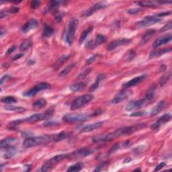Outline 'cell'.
Segmentation results:
<instances>
[{"instance_id":"obj_27","label":"cell","mask_w":172,"mask_h":172,"mask_svg":"<svg viewBox=\"0 0 172 172\" xmlns=\"http://www.w3.org/2000/svg\"><path fill=\"white\" fill-rule=\"evenodd\" d=\"M85 86H86V84L84 83V82H77V83H75L72 84L71 86H70L69 89L74 92H76V91H78L83 89Z\"/></svg>"},{"instance_id":"obj_1","label":"cell","mask_w":172,"mask_h":172,"mask_svg":"<svg viewBox=\"0 0 172 172\" xmlns=\"http://www.w3.org/2000/svg\"><path fill=\"white\" fill-rule=\"evenodd\" d=\"M53 141H56V134L55 135H45L26 138L23 143L24 148H30L41 145L46 144Z\"/></svg>"},{"instance_id":"obj_34","label":"cell","mask_w":172,"mask_h":172,"mask_svg":"<svg viewBox=\"0 0 172 172\" xmlns=\"http://www.w3.org/2000/svg\"><path fill=\"white\" fill-rule=\"evenodd\" d=\"M136 4L141 7H149V8H153L156 7L157 4H158L157 1H139L136 2Z\"/></svg>"},{"instance_id":"obj_54","label":"cell","mask_w":172,"mask_h":172,"mask_svg":"<svg viewBox=\"0 0 172 172\" xmlns=\"http://www.w3.org/2000/svg\"><path fill=\"white\" fill-rule=\"evenodd\" d=\"M6 34H7V30L3 27H1V30H0V36H1V38H3L4 35H6Z\"/></svg>"},{"instance_id":"obj_50","label":"cell","mask_w":172,"mask_h":172,"mask_svg":"<svg viewBox=\"0 0 172 172\" xmlns=\"http://www.w3.org/2000/svg\"><path fill=\"white\" fill-rule=\"evenodd\" d=\"M166 163H164V162H162V163H159L158 166H157L156 168H155V169H154V171H159V170H161V169H163L164 167H166Z\"/></svg>"},{"instance_id":"obj_14","label":"cell","mask_w":172,"mask_h":172,"mask_svg":"<svg viewBox=\"0 0 172 172\" xmlns=\"http://www.w3.org/2000/svg\"><path fill=\"white\" fill-rule=\"evenodd\" d=\"M39 26V22L36 19L32 18L30 19V20L25 24L22 27V32L24 33H28L30 32V30H34L35 28H36Z\"/></svg>"},{"instance_id":"obj_26","label":"cell","mask_w":172,"mask_h":172,"mask_svg":"<svg viewBox=\"0 0 172 172\" xmlns=\"http://www.w3.org/2000/svg\"><path fill=\"white\" fill-rule=\"evenodd\" d=\"M16 142V139L14 138H8L6 139H4L1 141V144H0V146H1V149H5V148L9 147V146H11L13 145L14 143Z\"/></svg>"},{"instance_id":"obj_30","label":"cell","mask_w":172,"mask_h":172,"mask_svg":"<svg viewBox=\"0 0 172 172\" xmlns=\"http://www.w3.org/2000/svg\"><path fill=\"white\" fill-rule=\"evenodd\" d=\"M92 30H93V27L90 26V27H88V28H86V29L85 30H84L83 32L81 33V36H80V39H79V41L80 44H81L82 42H83L86 39V38L88 37V36L89 34H90V32L92 31Z\"/></svg>"},{"instance_id":"obj_41","label":"cell","mask_w":172,"mask_h":172,"mask_svg":"<svg viewBox=\"0 0 172 172\" xmlns=\"http://www.w3.org/2000/svg\"><path fill=\"white\" fill-rule=\"evenodd\" d=\"M91 71H92V69L91 68H88V69H84L83 71H82L81 74H80L78 77H77V79H83L84 78H86L89 73H90Z\"/></svg>"},{"instance_id":"obj_45","label":"cell","mask_w":172,"mask_h":172,"mask_svg":"<svg viewBox=\"0 0 172 172\" xmlns=\"http://www.w3.org/2000/svg\"><path fill=\"white\" fill-rule=\"evenodd\" d=\"M142 11L141 8H131L127 9V13L131 14V15H136L138 13H140Z\"/></svg>"},{"instance_id":"obj_38","label":"cell","mask_w":172,"mask_h":172,"mask_svg":"<svg viewBox=\"0 0 172 172\" xmlns=\"http://www.w3.org/2000/svg\"><path fill=\"white\" fill-rule=\"evenodd\" d=\"M62 4L61 1H51L49 4V9L50 11H53L57 9L59 7L61 6V4Z\"/></svg>"},{"instance_id":"obj_35","label":"cell","mask_w":172,"mask_h":172,"mask_svg":"<svg viewBox=\"0 0 172 172\" xmlns=\"http://www.w3.org/2000/svg\"><path fill=\"white\" fill-rule=\"evenodd\" d=\"M75 65H76L75 63H72V64H71L69 66H67V67H66L65 69H63L62 71L60 73L59 76L60 77H64V76H66V75H67V74H69V73L71 71V70L74 69Z\"/></svg>"},{"instance_id":"obj_47","label":"cell","mask_w":172,"mask_h":172,"mask_svg":"<svg viewBox=\"0 0 172 172\" xmlns=\"http://www.w3.org/2000/svg\"><path fill=\"white\" fill-rule=\"evenodd\" d=\"M58 122H53V121H47L44 122L43 125L44 126H46V127H50V126H58L59 125Z\"/></svg>"},{"instance_id":"obj_5","label":"cell","mask_w":172,"mask_h":172,"mask_svg":"<svg viewBox=\"0 0 172 172\" xmlns=\"http://www.w3.org/2000/svg\"><path fill=\"white\" fill-rule=\"evenodd\" d=\"M91 114H67L63 117V121L67 123H75V122H84L90 118Z\"/></svg>"},{"instance_id":"obj_31","label":"cell","mask_w":172,"mask_h":172,"mask_svg":"<svg viewBox=\"0 0 172 172\" xmlns=\"http://www.w3.org/2000/svg\"><path fill=\"white\" fill-rule=\"evenodd\" d=\"M83 168V163H77L74 165L71 166L69 168L67 169V172H77L79 171L81 169Z\"/></svg>"},{"instance_id":"obj_49","label":"cell","mask_w":172,"mask_h":172,"mask_svg":"<svg viewBox=\"0 0 172 172\" xmlns=\"http://www.w3.org/2000/svg\"><path fill=\"white\" fill-rule=\"evenodd\" d=\"M40 4H41V1H38V0H34V1H31V4H30V7H31L32 9H36L39 8Z\"/></svg>"},{"instance_id":"obj_15","label":"cell","mask_w":172,"mask_h":172,"mask_svg":"<svg viewBox=\"0 0 172 172\" xmlns=\"http://www.w3.org/2000/svg\"><path fill=\"white\" fill-rule=\"evenodd\" d=\"M93 153L92 150L88 147H83L77 149L73 153L72 155L75 157H84Z\"/></svg>"},{"instance_id":"obj_2","label":"cell","mask_w":172,"mask_h":172,"mask_svg":"<svg viewBox=\"0 0 172 172\" xmlns=\"http://www.w3.org/2000/svg\"><path fill=\"white\" fill-rule=\"evenodd\" d=\"M54 111L53 110H49L44 113H42V114H33L32 116H30L27 118L22 119H19L17 121L11 122L10 124L11 126H16L19 124L25 123V122H39L44 121V120L49 119L51 116H53Z\"/></svg>"},{"instance_id":"obj_24","label":"cell","mask_w":172,"mask_h":172,"mask_svg":"<svg viewBox=\"0 0 172 172\" xmlns=\"http://www.w3.org/2000/svg\"><path fill=\"white\" fill-rule=\"evenodd\" d=\"M155 33V30H149L145 33V34L143 36L142 39H141V44H147L148 42L150 41L151 38Z\"/></svg>"},{"instance_id":"obj_39","label":"cell","mask_w":172,"mask_h":172,"mask_svg":"<svg viewBox=\"0 0 172 172\" xmlns=\"http://www.w3.org/2000/svg\"><path fill=\"white\" fill-rule=\"evenodd\" d=\"M32 42L30 41L29 39H26L22 42V44L20 46V50L21 51H26L31 46Z\"/></svg>"},{"instance_id":"obj_40","label":"cell","mask_w":172,"mask_h":172,"mask_svg":"<svg viewBox=\"0 0 172 172\" xmlns=\"http://www.w3.org/2000/svg\"><path fill=\"white\" fill-rule=\"evenodd\" d=\"M54 166H53V165L52 164L51 162H49L48 161L46 162V163H45L43 165V166H42L41 170V171H44V172L49 171L54 168Z\"/></svg>"},{"instance_id":"obj_11","label":"cell","mask_w":172,"mask_h":172,"mask_svg":"<svg viewBox=\"0 0 172 172\" xmlns=\"http://www.w3.org/2000/svg\"><path fill=\"white\" fill-rule=\"evenodd\" d=\"M171 39H172L171 34H168L165 35V36L159 37L157 39L155 40L153 43V47L154 49L159 48V46L168 43V42L171 41Z\"/></svg>"},{"instance_id":"obj_55","label":"cell","mask_w":172,"mask_h":172,"mask_svg":"<svg viewBox=\"0 0 172 172\" xmlns=\"http://www.w3.org/2000/svg\"><path fill=\"white\" fill-rule=\"evenodd\" d=\"M23 56H24V54H23V53H19V54H17V55H15V56H14L13 59H12V61H16V60H18V59H20V58L22 57Z\"/></svg>"},{"instance_id":"obj_3","label":"cell","mask_w":172,"mask_h":172,"mask_svg":"<svg viewBox=\"0 0 172 172\" xmlns=\"http://www.w3.org/2000/svg\"><path fill=\"white\" fill-rule=\"evenodd\" d=\"M79 21L77 18H74L69 21L68 24V27L67 31L65 32V39L67 43L69 45H71L74 41V37L75 32L78 28Z\"/></svg>"},{"instance_id":"obj_17","label":"cell","mask_w":172,"mask_h":172,"mask_svg":"<svg viewBox=\"0 0 172 172\" xmlns=\"http://www.w3.org/2000/svg\"><path fill=\"white\" fill-rule=\"evenodd\" d=\"M102 125H103V122H98L93 124H87V125L84 126L83 128L81 129V131H81V133H89V132H91L94 130H96V129H98Z\"/></svg>"},{"instance_id":"obj_13","label":"cell","mask_w":172,"mask_h":172,"mask_svg":"<svg viewBox=\"0 0 172 172\" xmlns=\"http://www.w3.org/2000/svg\"><path fill=\"white\" fill-rule=\"evenodd\" d=\"M146 77H147V75L146 74L136 77H135V78L132 79L131 80H130V81H128V82H126V83L122 85V88H123L124 89H126V88H131V87L135 86L138 84L141 83L143 81H144V80L146 79Z\"/></svg>"},{"instance_id":"obj_32","label":"cell","mask_w":172,"mask_h":172,"mask_svg":"<svg viewBox=\"0 0 172 172\" xmlns=\"http://www.w3.org/2000/svg\"><path fill=\"white\" fill-rule=\"evenodd\" d=\"M4 108L7 110H9V111L15 112H22L26 110L24 108L20 106H6L4 107Z\"/></svg>"},{"instance_id":"obj_56","label":"cell","mask_w":172,"mask_h":172,"mask_svg":"<svg viewBox=\"0 0 172 172\" xmlns=\"http://www.w3.org/2000/svg\"><path fill=\"white\" fill-rule=\"evenodd\" d=\"M16 46H13L10 47V48H9L8 50V51H7V55H9V54L12 53L13 52L16 50Z\"/></svg>"},{"instance_id":"obj_37","label":"cell","mask_w":172,"mask_h":172,"mask_svg":"<svg viewBox=\"0 0 172 172\" xmlns=\"http://www.w3.org/2000/svg\"><path fill=\"white\" fill-rule=\"evenodd\" d=\"M171 77V72H169L168 74L164 75L159 79V85L161 87H163L167 83H168L169 78Z\"/></svg>"},{"instance_id":"obj_7","label":"cell","mask_w":172,"mask_h":172,"mask_svg":"<svg viewBox=\"0 0 172 172\" xmlns=\"http://www.w3.org/2000/svg\"><path fill=\"white\" fill-rule=\"evenodd\" d=\"M51 88V85L45 83V82H43V83H40L34 87H33L32 88L30 89L29 91H28L25 93H24V96L25 97L28 98H32L34 97V96H36V94L40 92V91L42 90H45L49 88Z\"/></svg>"},{"instance_id":"obj_23","label":"cell","mask_w":172,"mask_h":172,"mask_svg":"<svg viewBox=\"0 0 172 172\" xmlns=\"http://www.w3.org/2000/svg\"><path fill=\"white\" fill-rule=\"evenodd\" d=\"M55 32V29L48 24H45L42 30V36L44 38H49Z\"/></svg>"},{"instance_id":"obj_21","label":"cell","mask_w":172,"mask_h":172,"mask_svg":"<svg viewBox=\"0 0 172 172\" xmlns=\"http://www.w3.org/2000/svg\"><path fill=\"white\" fill-rule=\"evenodd\" d=\"M171 51V48H165V49H160V50L154 51L150 53L149 58L152 59V58H154V57H157V56H160L164 55V54L168 53H169V52H170Z\"/></svg>"},{"instance_id":"obj_20","label":"cell","mask_w":172,"mask_h":172,"mask_svg":"<svg viewBox=\"0 0 172 172\" xmlns=\"http://www.w3.org/2000/svg\"><path fill=\"white\" fill-rule=\"evenodd\" d=\"M71 57L70 55H65L61 56L59 59L56 61L55 64L53 65V67L55 69H57L61 67L64 63H65L67 61L69 60V59Z\"/></svg>"},{"instance_id":"obj_60","label":"cell","mask_w":172,"mask_h":172,"mask_svg":"<svg viewBox=\"0 0 172 172\" xmlns=\"http://www.w3.org/2000/svg\"><path fill=\"white\" fill-rule=\"evenodd\" d=\"M141 171V169L140 168H138V169H135V171Z\"/></svg>"},{"instance_id":"obj_43","label":"cell","mask_w":172,"mask_h":172,"mask_svg":"<svg viewBox=\"0 0 172 172\" xmlns=\"http://www.w3.org/2000/svg\"><path fill=\"white\" fill-rule=\"evenodd\" d=\"M99 57H100V55H99V54H95V55L91 56V57H89L88 59H87L86 63L87 65L91 64V63H93L94 62V61L97 60Z\"/></svg>"},{"instance_id":"obj_46","label":"cell","mask_w":172,"mask_h":172,"mask_svg":"<svg viewBox=\"0 0 172 172\" xmlns=\"http://www.w3.org/2000/svg\"><path fill=\"white\" fill-rule=\"evenodd\" d=\"M147 114V112L146 111H140V112H135L132 113L131 116H135V117H140V116H144Z\"/></svg>"},{"instance_id":"obj_59","label":"cell","mask_w":172,"mask_h":172,"mask_svg":"<svg viewBox=\"0 0 172 172\" xmlns=\"http://www.w3.org/2000/svg\"><path fill=\"white\" fill-rule=\"evenodd\" d=\"M132 160V159L131 157H127L126 159H125L124 160V163H129V162H131V161Z\"/></svg>"},{"instance_id":"obj_9","label":"cell","mask_w":172,"mask_h":172,"mask_svg":"<svg viewBox=\"0 0 172 172\" xmlns=\"http://www.w3.org/2000/svg\"><path fill=\"white\" fill-rule=\"evenodd\" d=\"M107 6L108 5L106 4H105L104 2L101 1L97 2V3L93 4L91 8H89V9H87V10L84 11V13L82 14V16H83V17H88V16L92 15L93 13L96 12V11L100 10L101 9L106 8Z\"/></svg>"},{"instance_id":"obj_51","label":"cell","mask_w":172,"mask_h":172,"mask_svg":"<svg viewBox=\"0 0 172 172\" xmlns=\"http://www.w3.org/2000/svg\"><path fill=\"white\" fill-rule=\"evenodd\" d=\"M171 14V11H165V12H162V13H159L157 14V15H156L155 16H156L157 18H161V17H165V16H167L169 15V14Z\"/></svg>"},{"instance_id":"obj_18","label":"cell","mask_w":172,"mask_h":172,"mask_svg":"<svg viewBox=\"0 0 172 172\" xmlns=\"http://www.w3.org/2000/svg\"><path fill=\"white\" fill-rule=\"evenodd\" d=\"M106 75L104 74H101L100 75H98V76L97 77V78H96L95 82H94V83L91 85L90 88H89V92H91V91H94L96 90V89L99 88V86H100L101 82H102L103 80L106 79Z\"/></svg>"},{"instance_id":"obj_19","label":"cell","mask_w":172,"mask_h":172,"mask_svg":"<svg viewBox=\"0 0 172 172\" xmlns=\"http://www.w3.org/2000/svg\"><path fill=\"white\" fill-rule=\"evenodd\" d=\"M128 97V93L126 91H122L121 92L118 93L112 100V103L114 104L121 103L122 101L126 100Z\"/></svg>"},{"instance_id":"obj_42","label":"cell","mask_w":172,"mask_h":172,"mask_svg":"<svg viewBox=\"0 0 172 172\" xmlns=\"http://www.w3.org/2000/svg\"><path fill=\"white\" fill-rule=\"evenodd\" d=\"M136 56V51L135 50H131L128 52V53L126 54V55L125 56V59L127 61H131L134 59V58H135Z\"/></svg>"},{"instance_id":"obj_28","label":"cell","mask_w":172,"mask_h":172,"mask_svg":"<svg viewBox=\"0 0 172 172\" xmlns=\"http://www.w3.org/2000/svg\"><path fill=\"white\" fill-rule=\"evenodd\" d=\"M46 103L47 102L45 99H39L33 103V108L35 109H41V108L46 106Z\"/></svg>"},{"instance_id":"obj_36","label":"cell","mask_w":172,"mask_h":172,"mask_svg":"<svg viewBox=\"0 0 172 172\" xmlns=\"http://www.w3.org/2000/svg\"><path fill=\"white\" fill-rule=\"evenodd\" d=\"M1 102L4 103H7V104H11V103L17 102V100L14 96H6V97L1 98Z\"/></svg>"},{"instance_id":"obj_8","label":"cell","mask_w":172,"mask_h":172,"mask_svg":"<svg viewBox=\"0 0 172 172\" xmlns=\"http://www.w3.org/2000/svg\"><path fill=\"white\" fill-rule=\"evenodd\" d=\"M162 20L161 18H157L155 16H149L143 18L142 20L138 21V22H136V25L138 26V27H147L149 26H152L155 24L159 23Z\"/></svg>"},{"instance_id":"obj_16","label":"cell","mask_w":172,"mask_h":172,"mask_svg":"<svg viewBox=\"0 0 172 172\" xmlns=\"http://www.w3.org/2000/svg\"><path fill=\"white\" fill-rule=\"evenodd\" d=\"M5 150L6 151L4 153V158L7 159L14 157L18 152L17 148L14 145L9 146V147L5 148Z\"/></svg>"},{"instance_id":"obj_10","label":"cell","mask_w":172,"mask_h":172,"mask_svg":"<svg viewBox=\"0 0 172 172\" xmlns=\"http://www.w3.org/2000/svg\"><path fill=\"white\" fill-rule=\"evenodd\" d=\"M131 42V40L127 39H121L115 40V41H113L111 42H110L109 44H108L106 47L107 51H111L114 50L115 49H116L117 47H119L123 45H127V44H130Z\"/></svg>"},{"instance_id":"obj_12","label":"cell","mask_w":172,"mask_h":172,"mask_svg":"<svg viewBox=\"0 0 172 172\" xmlns=\"http://www.w3.org/2000/svg\"><path fill=\"white\" fill-rule=\"evenodd\" d=\"M171 118V116L170 114H164L162 116L159 118L158 120H157L155 123H153L151 126V128L152 129H153V130L158 129L161 125H163V124L168 122L169 121H170Z\"/></svg>"},{"instance_id":"obj_29","label":"cell","mask_w":172,"mask_h":172,"mask_svg":"<svg viewBox=\"0 0 172 172\" xmlns=\"http://www.w3.org/2000/svg\"><path fill=\"white\" fill-rule=\"evenodd\" d=\"M155 90H156V87L155 86H150V88L148 89L147 93H146L145 98H147L148 100L150 101V102L154 98Z\"/></svg>"},{"instance_id":"obj_53","label":"cell","mask_w":172,"mask_h":172,"mask_svg":"<svg viewBox=\"0 0 172 172\" xmlns=\"http://www.w3.org/2000/svg\"><path fill=\"white\" fill-rule=\"evenodd\" d=\"M63 19V15L60 13H59L57 14H56L55 16V20L57 22H61V20H62Z\"/></svg>"},{"instance_id":"obj_4","label":"cell","mask_w":172,"mask_h":172,"mask_svg":"<svg viewBox=\"0 0 172 172\" xmlns=\"http://www.w3.org/2000/svg\"><path fill=\"white\" fill-rule=\"evenodd\" d=\"M93 96L91 94H86V95L79 96L73 102L71 106V110H75L83 108L90 102L91 100H93Z\"/></svg>"},{"instance_id":"obj_44","label":"cell","mask_w":172,"mask_h":172,"mask_svg":"<svg viewBox=\"0 0 172 172\" xmlns=\"http://www.w3.org/2000/svg\"><path fill=\"white\" fill-rule=\"evenodd\" d=\"M121 143H116V144H115L111 148V149L109 150V152H108V153H109V154L114 153L115 152H116L117 151H118V149H120V148H121Z\"/></svg>"},{"instance_id":"obj_52","label":"cell","mask_w":172,"mask_h":172,"mask_svg":"<svg viewBox=\"0 0 172 172\" xmlns=\"http://www.w3.org/2000/svg\"><path fill=\"white\" fill-rule=\"evenodd\" d=\"M9 78H10V75H9L6 74V75H4V76L1 77V80H0V84L3 85V84L4 83V82L6 81H7V80H8Z\"/></svg>"},{"instance_id":"obj_25","label":"cell","mask_w":172,"mask_h":172,"mask_svg":"<svg viewBox=\"0 0 172 172\" xmlns=\"http://www.w3.org/2000/svg\"><path fill=\"white\" fill-rule=\"evenodd\" d=\"M68 157V155L67 154H61V155H55V157H53V158H51L50 160H49V162H51V163L53 165V166H55L56 163H59L60 161H62V160L65 159Z\"/></svg>"},{"instance_id":"obj_22","label":"cell","mask_w":172,"mask_h":172,"mask_svg":"<svg viewBox=\"0 0 172 172\" xmlns=\"http://www.w3.org/2000/svg\"><path fill=\"white\" fill-rule=\"evenodd\" d=\"M165 106H166V102H165L164 100L159 102L153 108L151 113V116H156V115L158 114L159 112H161L163 110Z\"/></svg>"},{"instance_id":"obj_33","label":"cell","mask_w":172,"mask_h":172,"mask_svg":"<svg viewBox=\"0 0 172 172\" xmlns=\"http://www.w3.org/2000/svg\"><path fill=\"white\" fill-rule=\"evenodd\" d=\"M106 41V37L103 36L102 34H98L97 36H96L95 41H94V45L96 46H99L100 44H102L103 42H105Z\"/></svg>"},{"instance_id":"obj_58","label":"cell","mask_w":172,"mask_h":172,"mask_svg":"<svg viewBox=\"0 0 172 172\" xmlns=\"http://www.w3.org/2000/svg\"><path fill=\"white\" fill-rule=\"evenodd\" d=\"M8 15V13L6 12V11H1V13H0V18H3L4 17H6V16Z\"/></svg>"},{"instance_id":"obj_57","label":"cell","mask_w":172,"mask_h":172,"mask_svg":"<svg viewBox=\"0 0 172 172\" xmlns=\"http://www.w3.org/2000/svg\"><path fill=\"white\" fill-rule=\"evenodd\" d=\"M19 9L18 7H13L11 9V10H10V11H11V13H17V12H18V11H19Z\"/></svg>"},{"instance_id":"obj_6","label":"cell","mask_w":172,"mask_h":172,"mask_svg":"<svg viewBox=\"0 0 172 172\" xmlns=\"http://www.w3.org/2000/svg\"><path fill=\"white\" fill-rule=\"evenodd\" d=\"M150 103V101L147 100L145 97L143 99H141V100H135V101H131L128 103H127L126 106V111H132V110H137V109H141L143 107L147 106Z\"/></svg>"},{"instance_id":"obj_48","label":"cell","mask_w":172,"mask_h":172,"mask_svg":"<svg viewBox=\"0 0 172 172\" xmlns=\"http://www.w3.org/2000/svg\"><path fill=\"white\" fill-rule=\"evenodd\" d=\"M171 27H172V22H171V21H169V22H168L166 25L164 26L163 28H162V29L161 30V32H166V31H168V30H170Z\"/></svg>"}]
</instances>
